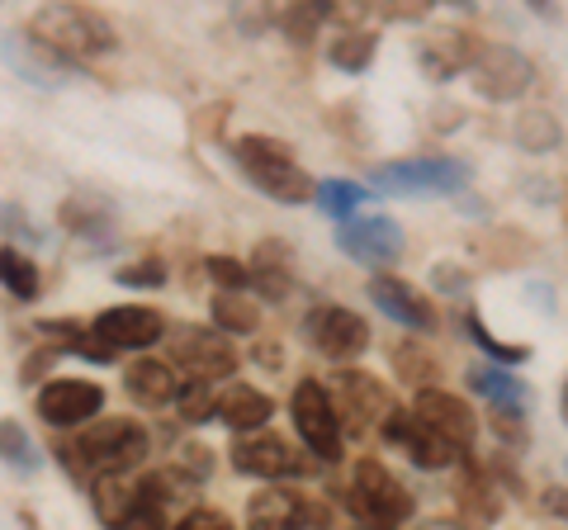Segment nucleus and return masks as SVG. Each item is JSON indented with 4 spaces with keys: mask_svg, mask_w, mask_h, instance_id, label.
Wrapping results in <instances>:
<instances>
[{
    "mask_svg": "<svg viewBox=\"0 0 568 530\" xmlns=\"http://www.w3.org/2000/svg\"><path fill=\"white\" fill-rule=\"evenodd\" d=\"M233 162H237V171L246 175V181L275 204H308L317 194V181L294 162V152L284 147L280 137H261V133L237 137Z\"/></svg>",
    "mask_w": 568,
    "mask_h": 530,
    "instance_id": "1",
    "label": "nucleus"
},
{
    "mask_svg": "<svg viewBox=\"0 0 568 530\" xmlns=\"http://www.w3.org/2000/svg\"><path fill=\"white\" fill-rule=\"evenodd\" d=\"M148 450H152V440L133 417H104L95 427H85L77 436V446L62 455L71 469L85 465L91 473H133L148 459Z\"/></svg>",
    "mask_w": 568,
    "mask_h": 530,
    "instance_id": "2",
    "label": "nucleus"
},
{
    "mask_svg": "<svg viewBox=\"0 0 568 530\" xmlns=\"http://www.w3.org/2000/svg\"><path fill=\"white\" fill-rule=\"evenodd\" d=\"M29 39L43 43L48 52H58L62 62L77 67L81 58H95V52H110L114 48V29L100 20L91 10H77V6H48L29 20Z\"/></svg>",
    "mask_w": 568,
    "mask_h": 530,
    "instance_id": "3",
    "label": "nucleus"
},
{
    "mask_svg": "<svg viewBox=\"0 0 568 530\" xmlns=\"http://www.w3.org/2000/svg\"><path fill=\"white\" fill-rule=\"evenodd\" d=\"M346 502L365 530H398L403 521H413V507H417L413 492H407L379 459H361V465H355Z\"/></svg>",
    "mask_w": 568,
    "mask_h": 530,
    "instance_id": "4",
    "label": "nucleus"
},
{
    "mask_svg": "<svg viewBox=\"0 0 568 530\" xmlns=\"http://www.w3.org/2000/svg\"><path fill=\"white\" fill-rule=\"evenodd\" d=\"M369 181L384 194H459L469 185V166L455 156H417V162L375 166Z\"/></svg>",
    "mask_w": 568,
    "mask_h": 530,
    "instance_id": "5",
    "label": "nucleus"
},
{
    "mask_svg": "<svg viewBox=\"0 0 568 530\" xmlns=\"http://www.w3.org/2000/svg\"><path fill=\"white\" fill-rule=\"evenodd\" d=\"M294 427L304 436V446L323 459V465H336L342 459V421H336V408H332V394L317 379H304L294 388Z\"/></svg>",
    "mask_w": 568,
    "mask_h": 530,
    "instance_id": "6",
    "label": "nucleus"
},
{
    "mask_svg": "<svg viewBox=\"0 0 568 530\" xmlns=\"http://www.w3.org/2000/svg\"><path fill=\"white\" fill-rule=\"evenodd\" d=\"M469 72H474V91L484 100H497V104L521 100L530 91V81H536V67H530V58H526V52H517V48H507V43L478 48L474 62H469Z\"/></svg>",
    "mask_w": 568,
    "mask_h": 530,
    "instance_id": "7",
    "label": "nucleus"
},
{
    "mask_svg": "<svg viewBox=\"0 0 568 530\" xmlns=\"http://www.w3.org/2000/svg\"><path fill=\"white\" fill-rule=\"evenodd\" d=\"M332 408H336V421H342V431L351 436H365L369 427H384V417L394 412V402H388V388L375 379V375H355V369H342V375L332 379Z\"/></svg>",
    "mask_w": 568,
    "mask_h": 530,
    "instance_id": "8",
    "label": "nucleus"
},
{
    "mask_svg": "<svg viewBox=\"0 0 568 530\" xmlns=\"http://www.w3.org/2000/svg\"><path fill=\"white\" fill-rule=\"evenodd\" d=\"M171 365L185 369L190 379H204V384H219L237 369V350L227 346L223 332H209V327H175L171 332Z\"/></svg>",
    "mask_w": 568,
    "mask_h": 530,
    "instance_id": "9",
    "label": "nucleus"
},
{
    "mask_svg": "<svg viewBox=\"0 0 568 530\" xmlns=\"http://www.w3.org/2000/svg\"><path fill=\"white\" fill-rule=\"evenodd\" d=\"M304 337L313 350H323L327 360H355L369 346V323L342 304H317L304 317Z\"/></svg>",
    "mask_w": 568,
    "mask_h": 530,
    "instance_id": "10",
    "label": "nucleus"
},
{
    "mask_svg": "<svg viewBox=\"0 0 568 530\" xmlns=\"http://www.w3.org/2000/svg\"><path fill=\"white\" fill-rule=\"evenodd\" d=\"M336 246H342L351 261L384 271V265H398V256H403V227L384 214L351 218V223H342V233H336Z\"/></svg>",
    "mask_w": 568,
    "mask_h": 530,
    "instance_id": "11",
    "label": "nucleus"
},
{
    "mask_svg": "<svg viewBox=\"0 0 568 530\" xmlns=\"http://www.w3.org/2000/svg\"><path fill=\"white\" fill-rule=\"evenodd\" d=\"M384 440L388 446H398V450H407V459H413L417 469H450L459 455V446H450V440H440L432 427H422V421L413 417V408H394L384 417Z\"/></svg>",
    "mask_w": 568,
    "mask_h": 530,
    "instance_id": "12",
    "label": "nucleus"
},
{
    "mask_svg": "<svg viewBox=\"0 0 568 530\" xmlns=\"http://www.w3.org/2000/svg\"><path fill=\"white\" fill-rule=\"evenodd\" d=\"M369 304L384 308V317H394L398 327L422 332V337H432V332L440 327V313H436L432 298H426L417 285L398 279V275H375L369 279Z\"/></svg>",
    "mask_w": 568,
    "mask_h": 530,
    "instance_id": "13",
    "label": "nucleus"
},
{
    "mask_svg": "<svg viewBox=\"0 0 568 530\" xmlns=\"http://www.w3.org/2000/svg\"><path fill=\"white\" fill-rule=\"evenodd\" d=\"M100 408H104V388L85 384V379H48L43 394H39V417L48 421L52 431L85 427Z\"/></svg>",
    "mask_w": 568,
    "mask_h": 530,
    "instance_id": "14",
    "label": "nucleus"
},
{
    "mask_svg": "<svg viewBox=\"0 0 568 530\" xmlns=\"http://www.w3.org/2000/svg\"><path fill=\"white\" fill-rule=\"evenodd\" d=\"M91 332L119 356V350H148V346H156L166 337V323H162V313L148 308V304H123V308L100 313Z\"/></svg>",
    "mask_w": 568,
    "mask_h": 530,
    "instance_id": "15",
    "label": "nucleus"
},
{
    "mask_svg": "<svg viewBox=\"0 0 568 530\" xmlns=\"http://www.w3.org/2000/svg\"><path fill=\"white\" fill-rule=\"evenodd\" d=\"M413 417L422 421V427H432L440 440H450V446L469 450L474 436H478V417L465 398L446 394V388H422L417 402H413Z\"/></svg>",
    "mask_w": 568,
    "mask_h": 530,
    "instance_id": "16",
    "label": "nucleus"
},
{
    "mask_svg": "<svg viewBox=\"0 0 568 530\" xmlns=\"http://www.w3.org/2000/svg\"><path fill=\"white\" fill-rule=\"evenodd\" d=\"M233 465L237 473H252V479H290V473H298V455L280 436L256 431V436H237Z\"/></svg>",
    "mask_w": 568,
    "mask_h": 530,
    "instance_id": "17",
    "label": "nucleus"
},
{
    "mask_svg": "<svg viewBox=\"0 0 568 530\" xmlns=\"http://www.w3.org/2000/svg\"><path fill=\"white\" fill-rule=\"evenodd\" d=\"M474 43H469V33L465 29H436L432 39H422L417 43V67L432 81H450L459 72H469V62H474Z\"/></svg>",
    "mask_w": 568,
    "mask_h": 530,
    "instance_id": "18",
    "label": "nucleus"
},
{
    "mask_svg": "<svg viewBox=\"0 0 568 530\" xmlns=\"http://www.w3.org/2000/svg\"><path fill=\"white\" fill-rule=\"evenodd\" d=\"M246 521H252V530H304L317 517L308 511V498H298L294 488H265L252 498Z\"/></svg>",
    "mask_w": 568,
    "mask_h": 530,
    "instance_id": "19",
    "label": "nucleus"
},
{
    "mask_svg": "<svg viewBox=\"0 0 568 530\" xmlns=\"http://www.w3.org/2000/svg\"><path fill=\"white\" fill-rule=\"evenodd\" d=\"M123 394H129L133 402H142V408H166V402H175V394H181V379H175V365L171 360H133L129 369H123Z\"/></svg>",
    "mask_w": 568,
    "mask_h": 530,
    "instance_id": "20",
    "label": "nucleus"
},
{
    "mask_svg": "<svg viewBox=\"0 0 568 530\" xmlns=\"http://www.w3.org/2000/svg\"><path fill=\"white\" fill-rule=\"evenodd\" d=\"M271 412H275V402L252 384H227L219 394V421L237 436H256L271 421Z\"/></svg>",
    "mask_w": 568,
    "mask_h": 530,
    "instance_id": "21",
    "label": "nucleus"
},
{
    "mask_svg": "<svg viewBox=\"0 0 568 530\" xmlns=\"http://www.w3.org/2000/svg\"><path fill=\"white\" fill-rule=\"evenodd\" d=\"M91 507H95V517L110 526V530H123V526L133 521V511L142 507L138 479H133V473H95V483H91Z\"/></svg>",
    "mask_w": 568,
    "mask_h": 530,
    "instance_id": "22",
    "label": "nucleus"
},
{
    "mask_svg": "<svg viewBox=\"0 0 568 530\" xmlns=\"http://www.w3.org/2000/svg\"><path fill=\"white\" fill-rule=\"evenodd\" d=\"M6 58L14 62V72H24L33 85H43V91H52V85H67V77L77 72L71 62H62L58 52H48L43 43H33V39H10Z\"/></svg>",
    "mask_w": 568,
    "mask_h": 530,
    "instance_id": "23",
    "label": "nucleus"
},
{
    "mask_svg": "<svg viewBox=\"0 0 568 530\" xmlns=\"http://www.w3.org/2000/svg\"><path fill=\"white\" fill-rule=\"evenodd\" d=\"M469 388H474L478 398H488L497 412L526 417V384L517 375H507V369H497V365H469Z\"/></svg>",
    "mask_w": 568,
    "mask_h": 530,
    "instance_id": "24",
    "label": "nucleus"
},
{
    "mask_svg": "<svg viewBox=\"0 0 568 530\" xmlns=\"http://www.w3.org/2000/svg\"><path fill=\"white\" fill-rule=\"evenodd\" d=\"M194 488L200 483H190L181 469H156V473H148V479H138V498H142V507H152V511H166L171 507H185L190 498H194Z\"/></svg>",
    "mask_w": 568,
    "mask_h": 530,
    "instance_id": "25",
    "label": "nucleus"
},
{
    "mask_svg": "<svg viewBox=\"0 0 568 530\" xmlns=\"http://www.w3.org/2000/svg\"><path fill=\"white\" fill-rule=\"evenodd\" d=\"M246 279H252V289L261 298H271V304L290 294V265H284L280 246H261V252L246 261Z\"/></svg>",
    "mask_w": 568,
    "mask_h": 530,
    "instance_id": "26",
    "label": "nucleus"
},
{
    "mask_svg": "<svg viewBox=\"0 0 568 530\" xmlns=\"http://www.w3.org/2000/svg\"><path fill=\"white\" fill-rule=\"evenodd\" d=\"M213 323H219L223 337H252L261 327V313L246 294H219L213 298Z\"/></svg>",
    "mask_w": 568,
    "mask_h": 530,
    "instance_id": "27",
    "label": "nucleus"
},
{
    "mask_svg": "<svg viewBox=\"0 0 568 530\" xmlns=\"http://www.w3.org/2000/svg\"><path fill=\"white\" fill-rule=\"evenodd\" d=\"M365 200H369V194L355 181H323V185H317V194H313V204L323 208L327 218H336V223H351L355 214H361Z\"/></svg>",
    "mask_w": 568,
    "mask_h": 530,
    "instance_id": "28",
    "label": "nucleus"
},
{
    "mask_svg": "<svg viewBox=\"0 0 568 530\" xmlns=\"http://www.w3.org/2000/svg\"><path fill=\"white\" fill-rule=\"evenodd\" d=\"M0 459H6L10 469H20V473H33V469L43 465V455H39V446H33V436L14 417L0 421Z\"/></svg>",
    "mask_w": 568,
    "mask_h": 530,
    "instance_id": "29",
    "label": "nucleus"
},
{
    "mask_svg": "<svg viewBox=\"0 0 568 530\" xmlns=\"http://www.w3.org/2000/svg\"><path fill=\"white\" fill-rule=\"evenodd\" d=\"M0 285L29 304V298H39V265L24 252H14V246H0Z\"/></svg>",
    "mask_w": 568,
    "mask_h": 530,
    "instance_id": "30",
    "label": "nucleus"
},
{
    "mask_svg": "<svg viewBox=\"0 0 568 530\" xmlns=\"http://www.w3.org/2000/svg\"><path fill=\"white\" fill-rule=\"evenodd\" d=\"M175 408H181L190 427H200V421L219 417V388L204 379H190V384H181V394H175Z\"/></svg>",
    "mask_w": 568,
    "mask_h": 530,
    "instance_id": "31",
    "label": "nucleus"
},
{
    "mask_svg": "<svg viewBox=\"0 0 568 530\" xmlns=\"http://www.w3.org/2000/svg\"><path fill=\"white\" fill-rule=\"evenodd\" d=\"M327 62L342 72H365L375 62V33H346V39L327 43Z\"/></svg>",
    "mask_w": 568,
    "mask_h": 530,
    "instance_id": "32",
    "label": "nucleus"
},
{
    "mask_svg": "<svg viewBox=\"0 0 568 530\" xmlns=\"http://www.w3.org/2000/svg\"><path fill=\"white\" fill-rule=\"evenodd\" d=\"M459 502H465V517H469L474 530L497 517V498H493V488H488L484 473H465V483H459Z\"/></svg>",
    "mask_w": 568,
    "mask_h": 530,
    "instance_id": "33",
    "label": "nucleus"
},
{
    "mask_svg": "<svg viewBox=\"0 0 568 530\" xmlns=\"http://www.w3.org/2000/svg\"><path fill=\"white\" fill-rule=\"evenodd\" d=\"M394 369H398L403 384H417V394L422 388H436V356H426L422 346H398L394 350Z\"/></svg>",
    "mask_w": 568,
    "mask_h": 530,
    "instance_id": "34",
    "label": "nucleus"
},
{
    "mask_svg": "<svg viewBox=\"0 0 568 530\" xmlns=\"http://www.w3.org/2000/svg\"><path fill=\"white\" fill-rule=\"evenodd\" d=\"M465 327H469V337H474L478 346H484L493 360H511V365H521V360L530 356V346H507V342H497L493 332L484 327V317H478V313H469V317H465Z\"/></svg>",
    "mask_w": 568,
    "mask_h": 530,
    "instance_id": "35",
    "label": "nucleus"
},
{
    "mask_svg": "<svg viewBox=\"0 0 568 530\" xmlns=\"http://www.w3.org/2000/svg\"><path fill=\"white\" fill-rule=\"evenodd\" d=\"M204 271H209V279H213V285H219L223 294H246V285H252V279H246V265L233 261V256H209Z\"/></svg>",
    "mask_w": 568,
    "mask_h": 530,
    "instance_id": "36",
    "label": "nucleus"
},
{
    "mask_svg": "<svg viewBox=\"0 0 568 530\" xmlns=\"http://www.w3.org/2000/svg\"><path fill=\"white\" fill-rule=\"evenodd\" d=\"M517 137H521V143L526 147H555L559 143V123L555 119H549V114H526L521 123H517Z\"/></svg>",
    "mask_w": 568,
    "mask_h": 530,
    "instance_id": "37",
    "label": "nucleus"
},
{
    "mask_svg": "<svg viewBox=\"0 0 568 530\" xmlns=\"http://www.w3.org/2000/svg\"><path fill=\"white\" fill-rule=\"evenodd\" d=\"M119 285H138V289H162L166 285V265L162 261H138V265H129V271H119L114 275Z\"/></svg>",
    "mask_w": 568,
    "mask_h": 530,
    "instance_id": "38",
    "label": "nucleus"
},
{
    "mask_svg": "<svg viewBox=\"0 0 568 530\" xmlns=\"http://www.w3.org/2000/svg\"><path fill=\"white\" fill-rule=\"evenodd\" d=\"M175 469H181L190 483H204L209 473H213V450H204V446H185L181 459H175Z\"/></svg>",
    "mask_w": 568,
    "mask_h": 530,
    "instance_id": "39",
    "label": "nucleus"
},
{
    "mask_svg": "<svg viewBox=\"0 0 568 530\" xmlns=\"http://www.w3.org/2000/svg\"><path fill=\"white\" fill-rule=\"evenodd\" d=\"M175 530H233V521L223 517V511H209V507H194L181 517V526Z\"/></svg>",
    "mask_w": 568,
    "mask_h": 530,
    "instance_id": "40",
    "label": "nucleus"
},
{
    "mask_svg": "<svg viewBox=\"0 0 568 530\" xmlns=\"http://www.w3.org/2000/svg\"><path fill=\"white\" fill-rule=\"evenodd\" d=\"M540 502H545V511H555V517L568 521V492H564V488H545V498H540Z\"/></svg>",
    "mask_w": 568,
    "mask_h": 530,
    "instance_id": "41",
    "label": "nucleus"
},
{
    "mask_svg": "<svg viewBox=\"0 0 568 530\" xmlns=\"http://www.w3.org/2000/svg\"><path fill=\"white\" fill-rule=\"evenodd\" d=\"M422 530H469L465 521H426Z\"/></svg>",
    "mask_w": 568,
    "mask_h": 530,
    "instance_id": "42",
    "label": "nucleus"
},
{
    "mask_svg": "<svg viewBox=\"0 0 568 530\" xmlns=\"http://www.w3.org/2000/svg\"><path fill=\"white\" fill-rule=\"evenodd\" d=\"M559 417H564V427H568V379H564V394H559Z\"/></svg>",
    "mask_w": 568,
    "mask_h": 530,
    "instance_id": "43",
    "label": "nucleus"
}]
</instances>
